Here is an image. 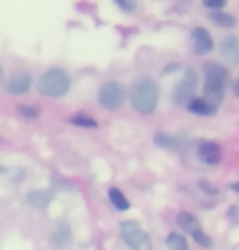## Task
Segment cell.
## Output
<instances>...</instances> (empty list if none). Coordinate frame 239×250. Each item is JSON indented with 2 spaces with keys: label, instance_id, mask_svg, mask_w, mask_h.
Segmentation results:
<instances>
[{
  "label": "cell",
  "instance_id": "cell-1",
  "mask_svg": "<svg viewBox=\"0 0 239 250\" xmlns=\"http://www.w3.org/2000/svg\"><path fill=\"white\" fill-rule=\"evenodd\" d=\"M131 105L141 115H151L159 102V85L152 79H139L131 88Z\"/></svg>",
  "mask_w": 239,
  "mask_h": 250
},
{
  "label": "cell",
  "instance_id": "cell-2",
  "mask_svg": "<svg viewBox=\"0 0 239 250\" xmlns=\"http://www.w3.org/2000/svg\"><path fill=\"white\" fill-rule=\"evenodd\" d=\"M71 88V75L64 69L54 67L41 75L38 80V92L44 97H63Z\"/></svg>",
  "mask_w": 239,
  "mask_h": 250
},
{
  "label": "cell",
  "instance_id": "cell-3",
  "mask_svg": "<svg viewBox=\"0 0 239 250\" xmlns=\"http://www.w3.org/2000/svg\"><path fill=\"white\" fill-rule=\"evenodd\" d=\"M121 237L131 250H151V240L136 221H125L120 226Z\"/></svg>",
  "mask_w": 239,
  "mask_h": 250
},
{
  "label": "cell",
  "instance_id": "cell-4",
  "mask_svg": "<svg viewBox=\"0 0 239 250\" xmlns=\"http://www.w3.org/2000/svg\"><path fill=\"white\" fill-rule=\"evenodd\" d=\"M126 90L118 82H109L98 90V103L107 110H120L125 105Z\"/></svg>",
  "mask_w": 239,
  "mask_h": 250
},
{
  "label": "cell",
  "instance_id": "cell-5",
  "mask_svg": "<svg viewBox=\"0 0 239 250\" xmlns=\"http://www.w3.org/2000/svg\"><path fill=\"white\" fill-rule=\"evenodd\" d=\"M196 83H198V79H196V74L194 69H185V74L182 80L174 87V92H172V100L177 105H189V103L194 100V93L196 90Z\"/></svg>",
  "mask_w": 239,
  "mask_h": 250
},
{
  "label": "cell",
  "instance_id": "cell-6",
  "mask_svg": "<svg viewBox=\"0 0 239 250\" xmlns=\"http://www.w3.org/2000/svg\"><path fill=\"white\" fill-rule=\"evenodd\" d=\"M49 244L54 249H69L72 244V232L65 223H58L49 234Z\"/></svg>",
  "mask_w": 239,
  "mask_h": 250
},
{
  "label": "cell",
  "instance_id": "cell-7",
  "mask_svg": "<svg viewBox=\"0 0 239 250\" xmlns=\"http://www.w3.org/2000/svg\"><path fill=\"white\" fill-rule=\"evenodd\" d=\"M198 159L207 165H217L221 162V147L213 141H205L198 146Z\"/></svg>",
  "mask_w": 239,
  "mask_h": 250
},
{
  "label": "cell",
  "instance_id": "cell-8",
  "mask_svg": "<svg viewBox=\"0 0 239 250\" xmlns=\"http://www.w3.org/2000/svg\"><path fill=\"white\" fill-rule=\"evenodd\" d=\"M30 85H31V75L26 70H17L10 77V80H8L7 90L12 95H23V93L30 90Z\"/></svg>",
  "mask_w": 239,
  "mask_h": 250
},
{
  "label": "cell",
  "instance_id": "cell-9",
  "mask_svg": "<svg viewBox=\"0 0 239 250\" xmlns=\"http://www.w3.org/2000/svg\"><path fill=\"white\" fill-rule=\"evenodd\" d=\"M192 40H194V46L198 54H207L213 49L212 35L205 28H195L192 31Z\"/></svg>",
  "mask_w": 239,
  "mask_h": 250
},
{
  "label": "cell",
  "instance_id": "cell-10",
  "mask_svg": "<svg viewBox=\"0 0 239 250\" xmlns=\"http://www.w3.org/2000/svg\"><path fill=\"white\" fill-rule=\"evenodd\" d=\"M203 70H205L207 80H217V82L224 83L226 87L229 85V70L224 67V65L218 62H207Z\"/></svg>",
  "mask_w": 239,
  "mask_h": 250
},
{
  "label": "cell",
  "instance_id": "cell-11",
  "mask_svg": "<svg viewBox=\"0 0 239 250\" xmlns=\"http://www.w3.org/2000/svg\"><path fill=\"white\" fill-rule=\"evenodd\" d=\"M221 54L231 62H239V38L228 36L221 41Z\"/></svg>",
  "mask_w": 239,
  "mask_h": 250
},
{
  "label": "cell",
  "instance_id": "cell-12",
  "mask_svg": "<svg viewBox=\"0 0 239 250\" xmlns=\"http://www.w3.org/2000/svg\"><path fill=\"white\" fill-rule=\"evenodd\" d=\"M26 201L36 209H44L46 206L53 201V193L48 190H31L28 193Z\"/></svg>",
  "mask_w": 239,
  "mask_h": 250
},
{
  "label": "cell",
  "instance_id": "cell-13",
  "mask_svg": "<svg viewBox=\"0 0 239 250\" xmlns=\"http://www.w3.org/2000/svg\"><path fill=\"white\" fill-rule=\"evenodd\" d=\"M187 106H189V111L195 113V115H201V116H210L218 111V106L210 103L207 98H194Z\"/></svg>",
  "mask_w": 239,
  "mask_h": 250
},
{
  "label": "cell",
  "instance_id": "cell-14",
  "mask_svg": "<svg viewBox=\"0 0 239 250\" xmlns=\"http://www.w3.org/2000/svg\"><path fill=\"white\" fill-rule=\"evenodd\" d=\"M177 224H179L185 232H189L192 235L201 230V226L198 223V219H196L194 214L187 213V211H182V213L177 216Z\"/></svg>",
  "mask_w": 239,
  "mask_h": 250
},
{
  "label": "cell",
  "instance_id": "cell-15",
  "mask_svg": "<svg viewBox=\"0 0 239 250\" xmlns=\"http://www.w3.org/2000/svg\"><path fill=\"white\" fill-rule=\"evenodd\" d=\"M210 20L219 28H233L236 26L238 20L233 15H229L226 12H213L210 13Z\"/></svg>",
  "mask_w": 239,
  "mask_h": 250
},
{
  "label": "cell",
  "instance_id": "cell-16",
  "mask_svg": "<svg viewBox=\"0 0 239 250\" xmlns=\"http://www.w3.org/2000/svg\"><path fill=\"white\" fill-rule=\"evenodd\" d=\"M109 196H110L111 205H113L118 211H126L130 208V201L126 200V196L123 195V191L118 190V188H110Z\"/></svg>",
  "mask_w": 239,
  "mask_h": 250
},
{
  "label": "cell",
  "instance_id": "cell-17",
  "mask_svg": "<svg viewBox=\"0 0 239 250\" xmlns=\"http://www.w3.org/2000/svg\"><path fill=\"white\" fill-rule=\"evenodd\" d=\"M166 242H167V247L171 250H189V244H187L185 237L177 232H172L169 235Z\"/></svg>",
  "mask_w": 239,
  "mask_h": 250
},
{
  "label": "cell",
  "instance_id": "cell-18",
  "mask_svg": "<svg viewBox=\"0 0 239 250\" xmlns=\"http://www.w3.org/2000/svg\"><path fill=\"white\" fill-rule=\"evenodd\" d=\"M154 143H156L159 147H164V149H171V150L177 149V141L174 138H171V136L162 134V133L154 136Z\"/></svg>",
  "mask_w": 239,
  "mask_h": 250
},
{
  "label": "cell",
  "instance_id": "cell-19",
  "mask_svg": "<svg viewBox=\"0 0 239 250\" xmlns=\"http://www.w3.org/2000/svg\"><path fill=\"white\" fill-rule=\"evenodd\" d=\"M71 121L74 125L82 126V128H97V121L93 120L92 116H87V115H76V116H72Z\"/></svg>",
  "mask_w": 239,
  "mask_h": 250
},
{
  "label": "cell",
  "instance_id": "cell-20",
  "mask_svg": "<svg viewBox=\"0 0 239 250\" xmlns=\"http://www.w3.org/2000/svg\"><path fill=\"white\" fill-rule=\"evenodd\" d=\"M192 237L195 239V242L198 244V245H201V247H205V249H210L213 245V242H212V239L208 237L207 234L203 232V230H200V232H196V234H194Z\"/></svg>",
  "mask_w": 239,
  "mask_h": 250
},
{
  "label": "cell",
  "instance_id": "cell-21",
  "mask_svg": "<svg viewBox=\"0 0 239 250\" xmlns=\"http://www.w3.org/2000/svg\"><path fill=\"white\" fill-rule=\"evenodd\" d=\"M18 113L25 118H36L40 115V110L35 106H30V105H20L18 106Z\"/></svg>",
  "mask_w": 239,
  "mask_h": 250
},
{
  "label": "cell",
  "instance_id": "cell-22",
  "mask_svg": "<svg viewBox=\"0 0 239 250\" xmlns=\"http://www.w3.org/2000/svg\"><path fill=\"white\" fill-rule=\"evenodd\" d=\"M203 5L207 8H215V12H217V8H223L226 5V2H223V0H207Z\"/></svg>",
  "mask_w": 239,
  "mask_h": 250
},
{
  "label": "cell",
  "instance_id": "cell-23",
  "mask_svg": "<svg viewBox=\"0 0 239 250\" xmlns=\"http://www.w3.org/2000/svg\"><path fill=\"white\" fill-rule=\"evenodd\" d=\"M116 5H118L120 8H123L125 12H133L134 8H136V3L134 2H123V0H118V2H116Z\"/></svg>",
  "mask_w": 239,
  "mask_h": 250
},
{
  "label": "cell",
  "instance_id": "cell-24",
  "mask_svg": "<svg viewBox=\"0 0 239 250\" xmlns=\"http://www.w3.org/2000/svg\"><path fill=\"white\" fill-rule=\"evenodd\" d=\"M200 188H201L203 191H207V193H213V195L217 193V188H213L207 180H200Z\"/></svg>",
  "mask_w": 239,
  "mask_h": 250
},
{
  "label": "cell",
  "instance_id": "cell-25",
  "mask_svg": "<svg viewBox=\"0 0 239 250\" xmlns=\"http://www.w3.org/2000/svg\"><path fill=\"white\" fill-rule=\"evenodd\" d=\"M231 190H233V191H236V193H239V182L231 183Z\"/></svg>",
  "mask_w": 239,
  "mask_h": 250
},
{
  "label": "cell",
  "instance_id": "cell-26",
  "mask_svg": "<svg viewBox=\"0 0 239 250\" xmlns=\"http://www.w3.org/2000/svg\"><path fill=\"white\" fill-rule=\"evenodd\" d=\"M233 88H234V93H236V95L239 97V79L236 80V82H234V87Z\"/></svg>",
  "mask_w": 239,
  "mask_h": 250
},
{
  "label": "cell",
  "instance_id": "cell-27",
  "mask_svg": "<svg viewBox=\"0 0 239 250\" xmlns=\"http://www.w3.org/2000/svg\"><path fill=\"white\" fill-rule=\"evenodd\" d=\"M2 77H3V70H2V67H0V82H2Z\"/></svg>",
  "mask_w": 239,
  "mask_h": 250
}]
</instances>
